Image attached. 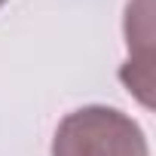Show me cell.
Returning a JSON list of instances; mask_svg holds the SVG:
<instances>
[{"mask_svg": "<svg viewBox=\"0 0 156 156\" xmlns=\"http://www.w3.org/2000/svg\"><path fill=\"white\" fill-rule=\"evenodd\" d=\"M52 156H150V144L129 113L107 104H89L58 122Z\"/></svg>", "mask_w": 156, "mask_h": 156, "instance_id": "6da1fadb", "label": "cell"}, {"mask_svg": "<svg viewBox=\"0 0 156 156\" xmlns=\"http://www.w3.org/2000/svg\"><path fill=\"white\" fill-rule=\"evenodd\" d=\"M153 28H150V0H129L126 6V43L129 52H135L126 67L119 70L122 83L129 92H135L147 107L150 101V86H153Z\"/></svg>", "mask_w": 156, "mask_h": 156, "instance_id": "7a4b0ae2", "label": "cell"}, {"mask_svg": "<svg viewBox=\"0 0 156 156\" xmlns=\"http://www.w3.org/2000/svg\"><path fill=\"white\" fill-rule=\"evenodd\" d=\"M3 3H6V0H0V6H3Z\"/></svg>", "mask_w": 156, "mask_h": 156, "instance_id": "3957f363", "label": "cell"}]
</instances>
